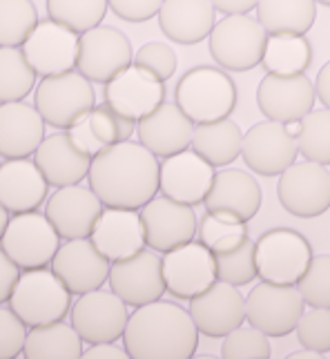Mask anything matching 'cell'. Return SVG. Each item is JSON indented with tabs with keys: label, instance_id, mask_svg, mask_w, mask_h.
Returning a JSON list of instances; mask_svg holds the SVG:
<instances>
[{
	"label": "cell",
	"instance_id": "11a10c76",
	"mask_svg": "<svg viewBox=\"0 0 330 359\" xmlns=\"http://www.w3.org/2000/svg\"><path fill=\"white\" fill-rule=\"evenodd\" d=\"M315 3H322V5H326V7H330V0H315Z\"/></svg>",
	"mask_w": 330,
	"mask_h": 359
},
{
	"label": "cell",
	"instance_id": "1f68e13d",
	"mask_svg": "<svg viewBox=\"0 0 330 359\" xmlns=\"http://www.w3.org/2000/svg\"><path fill=\"white\" fill-rule=\"evenodd\" d=\"M243 134L235 121L221 118L194 128L190 147L214 168H226L241 156Z\"/></svg>",
	"mask_w": 330,
	"mask_h": 359
},
{
	"label": "cell",
	"instance_id": "cb8c5ba5",
	"mask_svg": "<svg viewBox=\"0 0 330 359\" xmlns=\"http://www.w3.org/2000/svg\"><path fill=\"white\" fill-rule=\"evenodd\" d=\"M92 241L109 264L145 250V228L141 212L128 208H107L92 230Z\"/></svg>",
	"mask_w": 330,
	"mask_h": 359
},
{
	"label": "cell",
	"instance_id": "b9f144b4",
	"mask_svg": "<svg viewBox=\"0 0 330 359\" xmlns=\"http://www.w3.org/2000/svg\"><path fill=\"white\" fill-rule=\"evenodd\" d=\"M297 290L308 306L330 311V255L310 259L308 268L297 281Z\"/></svg>",
	"mask_w": 330,
	"mask_h": 359
},
{
	"label": "cell",
	"instance_id": "e0dca14e",
	"mask_svg": "<svg viewBox=\"0 0 330 359\" xmlns=\"http://www.w3.org/2000/svg\"><path fill=\"white\" fill-rule=\"evenodd\" d=\"M109 288L128 306H145L165 294L161 257L141 250L109 266Z\"/></svg>",
	"mask_w": 330,
	"mask_h": 359
},
{
	"label": "cell",
	"instance_id": "ab89813d",
	"mask_svg": "<svg viewBox=\"0 0 330 359\" xmlns=\"http://www.w3.org/2000/svg\"><path fill=\"white\" fill-rule=\"evenodd\" d=\"M39 25L32 0H0V47H20Z\"/></svg>",
	"mask_w": 330,
	"mask_h": 359
},
{
	"label": "cell",
	"instance_id": "8fae6325",
	"mask_svg": "<svg viewBox=\"0 0 330 359\" xmlns=\"http://www.w3.org/2000/svg\"><path fill=\"white\" fill-rule=\"evenodd\" d=\"M132 63V43L121 29L99 25V27L88 29L78 36L76 67L88 81L107 85L118 72H123Z\"/></svg>",
	"mask_w": 330,
	"mask_h": 359
},
{
	"label": "cell",
	"instance_id": "f35d334b",
	"mask_svg": "<svg viewBox=\"0 0 330 359\" xmlns=\"http://www.w3.org/2000/svg\"><path fill=\"white\" fill-rule=\"evenodd\" d=\"M199 241L212 252H226L243 243L248 237L246 221H239L230 215L221 212H205L201 224L197 228Z\"/></svg>",
	"mask_w": 330,
	"mask_h": 359
},
{
	"label": "cell",
	"instance_id": "4fadbf2b",
	"mask_svg": "<svg viewBox=\"0 0 330 359\" xmlns=\"http://www.w3.org/2000/svg\"><path fill=\"white\" fill-rule=\"evenodd\" d=\"M297 136L288 126L277 121H263L243 134L241 156L246 165L261 177H277L297 161Z\"/></svg>",
	"mask_w": 330,
	"mask_h": 359
},
{
	"label": "cell",
	"instance_id": "ffe728a7",
	"mask_svg": "<svg viewBox=\"0 0 330 359\" xmlns=\"http://www.w3.org/2000/svg\"><path fill=\"white\" fill-rule=\"evenodd\" d=\"M45 215L60 239H85L92 237L96 221L103 215V203L92 188H83L81 183L65 185L47 199Z\"/></svg>",
	"mask_w": 330,
	"mask_h": 359
},
{
	"label": "cell",
	"instance_id": "30bf717a",
	"mask_svg": "<svg viewBox=\"0 0 330 359\" xmlns=\"http://www.w3.org/2000/svg\"><path fill=\"white\" fill-rule=\"evenodd\" d=\"M305 311V302L295 286H277L261 281L246 297V319L268 337H286L295 332Z\"/></svg>",
	"mask_w": 330,
	"mask_h": 359
},
{
	"label": "cell",
	"instance_id": "5b68a950",
	"mask_svg": "<svg viewBox=\"0 0 330 359\" xmlns=\"http://www.w3.org/2000/svg\"><path fill=\"white\" fill-rule=\"evenodd\" d=\"M96 105L92 81L78 72L43 76L34 90V107L50 128L69 130Z\"/></svg>",
	"mask_w": 330,
	"mask_h": 359
},
{
	"label": "cell",
	"instance_id": "681fc988",
	"mask_svg": "<svg viewBox=\"0 0 330 359\" xmlns=\"http://www.w3.org/2000/svg\"><path fill=\"white\" fill-rule=\"evenodd\" d=\"M210 3L214 9L221 11V14L235 16V14H250L259 0H210Z\"/></svg>",
	"mask_w": 330,
	"mask_h": 359
},
{
	"label": "cell",
	"instance_id": "7bdbcfd3",
	"mask_svg": "<svg viewBox=\"0 0 330 359\" xmlns=\"http://www.w3.org/2000/svg\"><path fill=\"white\" fill-rule=\"evenodd\" d=\"M270 355L273 351H270L268 335H263V332L254 326L235 328L232 332H228L221 344V357L226 359H250V357L268 359Z\"/></svg>",
	"mask_w": 330,
	"mask_h": 359
},
{
	"label": "cell",
	"instance_id": "277c9868",
	"mask_svg": "<svg viewBox=\"0 0 330 359\" xmlns=\"http://www.w3.org/2000/svg\"><path fill=\"white\" fill-rule=\"evenodd\" d=\"M9 308L29 328L54 324L63 321L71 311V292L54 270L34 268L18 277L9 297Z\"/></svg>",
	"mask_w": 330,
	"mask_h": 359
},
{
	"label": "cell",
	"instance_id": "816d5d0a",
	"mask_svg": "<svg viewBox=\"0 0 330 359\" xmlns=\"http://www.w3.org/2000/svg\"><path fill=\"white\" fill-rule=\"evenodd\" d=\"M315 94H317V98H319V101L324 103V107L330 109V60L319 69V74H317Z\"/></svg>",
	"mask_w": 330,
	"mask_h": 359
},
{
	"label": "cell",
	"instance_id": "603a6c76",
	"mask_svg": "<svg viewBox=\"0 0 330 359\" xmlns=\"http://www.w3.org/2000/svg\"><path fill=\"white\" fill-rule=\"evenodd\" d=\"M109 259H105L92 239H69L58 248L52 270L71 294L99 290L109 277Z\"/></svg>",
	"mask_w": 330,
	"mask_h": 359
},
{
	"label": "cell",
	"instance_id": "e575fe53",
	"mask_svg": "<svg viewBox=\"0 0 330 359\" xmlns=\"http://www.w3.org/2000/svg\"><path fill=\"white\" fill-rule=\"evenodd\" d=\"M312 63V47L303 36H273L268 39L261 65L268 74L297 76L305 74Z\"/></svg>",
	"mask_w": 330,
	"mask_h": 359
},
{
	"label": "cell",
	"instance_id": "83f0119b",
	"mask_svg": "<svg viewBox=\"0 0 330 359\" xmlns=\"http://www.w3.org/2000/svg\"><path fill=\"white\" fill-rule=\"evenodd\" d=\"M47 179L36 161L7 158L0 163V203L9 215L34 212L47 199Z\"/></svg>",
	"mask_w": 330,
	"mask_h": 359
},
{
	"label": "cell",
	"instance_id": "9a60e30c",
	"mask_svg": "<svg viewBox=\"0 0 330 359\" xmlns=\"http://www.w3.org/2000/svg\"><path fill=\"white\" fill-rule=\"evenodd\" d=\"M22 54L36 76H56L76 67L78 34L52 18L41 20L22 43Z\"/></svg>",
	"mask_w": 330,
	"mask_h": 359
},
{
	"label": "cell",
	"instance_id": "bcb514c9",
	"mask_svg": "<svg viewBox=\"0 0 330 359\" xmlns=\"http://www.w3.org/2000/svg\"><path fill=\"white\" fill-rule=\"evenodd\" d=\"M27 330L11 308L0 306V359H14L22 353Z\"/></svg>",
	"mask_w": 330,
	"mask_h": 359
},
{
	"label": "cell",
	"instance_id": "7a4b0ae2",
	"mask_svg": "<svg viewBox=\"0 0 330 359\" xmlns=\"http://www.w3.org/2000/svg\"><path fill=\"white\" fill-rule=\"evenodd\" d=\"M123 344L132 359H190L199 346V328L190 311L156 299L128 317Z\"/></svg>",
	"mask_w": 330,
	"mask_h": 359
},
{
	"label": "cell",
	"instance_id": "5bb4252c",
	"mask_svg": "<svg viewBox=\"0 0 330 359\" xmlns=\"http://www.w3.org/2000/svg\"><path fill=\"white\" fill-rule=\"evenodd\" d=\"M165 290L177 299H194L216 281L214 252L201 241L183 243L161 259Z\"/></svg>",
	"mask_w": 330,
	"mask_h": 359
},
{
	"label": "cell",
	"instance_id": "f546056e",
	"mask_svg": "<svg viewBox=\"0 0 330 359\" xmlns=\"http://www.w3.org/2000/svg\"><path fill=\"white\" fill-rule=\"evenodd\" d=\"M156 16L165 39L179 45H197L210 36L216 9L210 0H165Z\"/></svg>",
	"mask_w": 330,
	"mask_h": 359
},
{
	"label": "cell",
	"instance_id": "f6af8a7d",
	"mask_svg": "<svg viewBox=\"0 0 330 359\" xmlns=\"http://www.w3.org/2000/svg\"><path fill=\"white\" fill-rule=\"evenodd\" d=\"M134 65L148 69L158 81L165 83L172 79L177 72V54L170 45L152 41L139 47V52L134 54Z\"/></svg>",
	"mask_w": 330,
	"mask_h": 359
},
{
	"label": "cell",
	"instance_id": "f5cc1de1",
	"mask_svg": "<svg viewBox=\"0 0 330 359\" xmlns=\"http://www.w3.org/2000/svg\"><path fill=\"white\" fill-rule=\"evenodd\" d=\"M299 357H305V359H317V357H322L319 353H315V351H308V348H303V351H297V353H290L288 359H299Z\"/></svg>",
	"mask_w": 330,
	"mask_h": 359
},
{
	"label": "cell",
	"instance_id": "d6986e66",
	"mask_svg": "<svg viewBox=\"0 0 330 359\" xmlns=\"http://www.w3.org/2000/svg\"><path fill=\"white\" fill-rule=\"evenodd\" d=\"M105 103L134 123L165 103V83L148 69L130 65L105 85Z\"/></svg>",
	"mask_w": 330,
	"mask_h": 359
},
{
	"label": "cell",
	"instance_id": "8992f818",
	"mask_svg": "<svg viewBox=\"0 0 330 359\" xmlns=\"http://www.w3.org/2000/svg\"><path fill=\"white\" fill-rule=\"evenodd\" d=\"M312 259L308 239L290 228L263 232L254 243L256 275L277 286H297Z\"/></svg>",
	"mask_w": 330,
	"mask_h": 359
},
{
	"label": "cell",
	"instance_id": "ee69618b",
	"mask_svg": "<svg viewBox=\"0 0 330 359\" xmlns=\"http://www.w3.org/2000/svg\"><path fill=\"white\" fill-rule=\"evenodd\" d=\"M295 332L303 348L315 351L319 355H328L330 353V311H324V308H312L308 313L303 311Z\"/></svg>",
	"mask_w": 330,
	"mask_h": 359
},
{
	"label": "cell",
	"instance_id": "836d02e7",
	"mask_svg": "<svg viewBox=\"0 0 330 359\" xmlns=\"http://www.w3.org/2000/svg\"><path fill=\"white\" fill-rule=\"evenodd\" d=\"M22 355L27 359H76L83 357V339L74 326L63 321L34 326L27 332Z\"/></svg>",
	"mask_w": 330,
	"mask_h": 359
},
{
	"label": "cell",
	"instance_id": "d4e9b609",
	"mask_svg": "<svg viewBox=\"0 0 330 359\" xmlns=\"http://www.w3.org/2000/svg\"><path fill=\"white\" fill-rule=\"evenodd\" d=\"M139 143L145 145L154 156H172L188 150L194 134V123L183 114L177 103H161L154 112L137 123Z\"/></svg>",
	"mask_w": 330,
	"mask_h": 359
},
{
	"label": "cell",
	"instance_id": "44dd1931",
	"mask_svg": "<svg viewBox=\"0 0 330 359\" xmlns=\"http://www.w3.org/2000/svg\"><path fill=\"white\" fill-rule=\"evenodd\" d=\"M317 94L308 76H277L268 74L256 88V105L268 121L295 123L301 121L315 107Z\"/></svg>",
	"mask_w": 330,
	"mask_h": 359
},
{
	"label": "cell",
	"instance_id": "f907efd6",
	"mask_svg": "<svg viewBox=\"0 0 330 359\" xmlns=\"http://www.w3.org/2000/svg\"><path fill=\"white\" fill-rule=\"evenodd\" d=\"M83 357H88V359H103V357H107V359H125L130 355H128V351L114 346V341H103V344H92L90 351H83Z\"/></svg>",
	"mask_w": 330,
	"mask_h": 359
},
{
	"label": "cell",
	"instance_id": "4316f807",
	"mask_svg": "<svg viewBox=\"0 0 330 359\" xmlns=\"http://www.w3.org/2000/svg\"><path fill=\"white\" fill-rule=\"evenodd\" d=\"M263 201L261 185L243 170H221L214 175L212 188L205 196V212L230 215L239 221H248L256 217Z\"/></svg>",
	"mask_w": 330,
	"mask_h": 359
},
{
	"label": "cell",
	"instance_id": "3957f363",
	"mask_svg": "<svg viewBox=\"0 0 330 359\" xmlns=\"http://www.w3.org/2000/svg\"><path fill=\"white\" fill-rule=\"evenodd\" d=\"M177 105L192 123H212L228 118L237 107V85L224 69L201 65L177 83Z\"/></svg>",
	"mask_w": 330,
	"mask_h": 359
},
{
	"label": "cell",
	"instance_id": "52a82bcc",
	"mask_svg": "<svg viewBox=\"0 0 330 359\" xmlns=\"http://www.w3.org/2000/svg\"><path fill=\"white\" fill-rule=\"evenodd\" d=\"M207 41H210V54L219 67L230 72H248L261 65L268 32L256 18L235 14L214 22Z\"/></svg>",
	"mask_w": 330,
	"mask_h": 359
},
{
	"label": "cell",
	"instance_id": "ac0fdd59",
	"mask_svg": "<svg viewBox=\"0 0 330 359\" xmlns=\"http://www.w3.org/2000/svg\"><path fill=\"white\" fill-rule=\"evenodd\" d=\"M214 165L194 150L165 156L158 168V190L167 199L186 205H201L214 181Z\"/></svg>",
	"mask_w": 330,
	"mask_h": 359
},
{
	"label": "cell",
	"instance_id": "db71d44e",
	"mask_svg": "<svg viewBox=\"0 0 330 359\" xmlns=\"http://www.w3.org/2000/svg\"><path fill=\"white\" fill-rule=\"evenodd\" d=\"M9 224V212L5 210V205L0 203V239H3V234H5V228Z\"/></svg>",
	"mask_w": 330,
	"mask_h": 359
},
{
	"label": "cell",
	"instance_id": "6da1fadb",
	"mask_svg": "<svg viewBox=\"0 0 330 359\" xmlns=\"http://www.w3.org/2000/svg\"><path fill=\"white\" fill-rule=\"evenodd\" d=\"M158 168L145 145L121 141L92 158L88 179L105 208L141 210L158 192Z\"/></svg>",
	"mask_w": 330,
	"mask_h": 359
},
{
	"label": "cell",
	"instance_id": "4dcf8cb0",
	"mask_svg": "<svg viewBox=\"0 0 330 359\" xmlns=\"http://www.w3.org/2000/svg\"><path fill=\"white\" fill-rule=\"evenodd\" d=\"M67 132L81 150L94 158L96 154H101L103 150L121 141H132V134L137 132V123L121 116L107 103H103L94 105Z\"/></svg>",
	"mask_w": 330,
	"mask_h": 359
},
{
	"label": "cell",
	"instance_id": "7c38bea8",
	"mask_svg": "<svg viewBox=\"0 0 330 359\" xmlns=\"http://www.w3.org/2000/svg\"><path fill=\"white\" fill-rule=\"evenodd\" d=\"M128 317V304L112 290H90L71 304V326L90 346L123 337Z\"/></svg>",
	"mask_w": 330,
	"mask_h": 359
},
{
	"label": "cell",
	"instance_id": "9f6ffc18",
	"mask_svg": "<svg viewBox=\"0 0 330 359\" xmlns=\"http://www.w3.org/2000/svg\"><path fill=\"white\" fill-rule=\"evenodd\" d=\"M328 355H330V353H328Z\"/></svg>",
	"mask_w": 330,
	"mask_h": 359
},
{
	"label": "cell",
	"instance_id": "8d00e7d4",
	"mask_svg": "<svg viewBox=\"0 0 330 359\" xmlns=\"http://www.w3.org/2000/svg\"><path fill=\"white\" fill-rule=\"evenodd\" d=\"M297 147L305 161L330 165V109H310L299 121Z\"/></svg>",
	"mask_w": 330,
	"mask_h": 359
},
{
	"label": "cell",
	"instance_id": "d590c367",
	"mask_svg": "<svg viewBox=\"0 0 330 359\" xmlns=\"http://www.w3.org/2000/svg\"><path fill=\"white\" fill-rule=\"evenodd\" d=\"M36 88V72L18 47H0V103L25 101Z\"/></svg>",
	"mask_w": 330,
	"mask_h": 359
},
{
	"label": "cell",
	"instance_id": "f1b7e54d",
	"mask_svg": "<svg viewBox=\"0 0 330 359\" xmlns=\"http://www.w3.org/2000/svg\"><path fill=\"white\" fill-rule=\"evenodd\" d=\"M45 126L39 109L25 101L0 103V156L27 158L45 139Z\"/></svg>",
	"mask_w": 330,
	"mask_h": 359
},
{
	"label": "cell",
	"instance_id": "d6a6232c",
	"mask_svg": "<svg viewBox=\"0 0 330 359\" xmlns=\"http://www.w3.org/2000/svg\"><path fill=\"white\" fill-rule=\"evenodd\" d=\"M315 0H259L256 20L270 36H305L315 25Z\"/></svg>",
	"mask_w": 330,
	"mask_h": 359
},
{
	"label": "cell",
	"instance_id": "7402d4cb",
	"mask_svg": "<svg viewBox=\"0 0 330 359\" xmlns=\"http://www.w3.org/2000/svg\"><path fill=\"white\" fill-rule=\"evenodd\" d=\"M190 315L201 335L221 339L246 321V299L237 286L216 279L210 288L190 299Z\"/></svg>",
	"mask_w": 330,
	"mask_h": 359
},
{
	"label": "cell",
	"instance_id": "ba28073f",
	"mask_svg": "<svg viewBox=\"0 0 330 359\" xmlns=\"http://www.w3.org/2000/svg\"><path fill=\"white\" fill-rule=\"evenodd\" d=\"M58 239V232L50 224L47 215L34 210V212H20L11 217L0 243L18 268L34 270L52 264L60 248Z\"/></svg>",
	"mask_w": 330,
	"mask_h": 359
},
{
	"label": "cell",
	"instance_id": "c3c4849f",
	"mask_svg": "<svg viewBox=\"0 0 330 359\" xmlns=\"http://www.w3.org/2000/svg\"><path fill=\"white\" fill-rule=\"evenodd\" d=\"M18 277H20V268L11 262L5 250H0V304L9 302Z\"/></svg>",
	"mask_w": 330,
	"mask_h": 359
},
{
	"label": "cell",
	"instance_id": "2e32d148",
	"mask_svg": "<svg viewBox=\"0 0 330 359\" xmlns=\"http://www.w3.org/2000/svg\"><path fill=\"white\" fill-rule=\"evenodd\" d=\"M141 221L145 228V241L154 252H170L190 243L197 237L199 221L192 205L179 203L167 196H154L141 208Z\"/></svg>",
	"mask_w": 330,
	"mask_h": 359
},
{
	"label": "cell",
	"instance_id": "74e56055",
	"mask_svg": "<svg viewBox=\"0 0 330 359\" xmlns=\"http://www.w3.org/2000/svg\"><path fill=\"white\" fill-rule=\"evenodd\" d=\"M47 16L83 34L99 27L107 14V0H47Z\"/></svg>",
	"mask_w": 330,
	"mask_h": 359
},
{
	"label": "cell",
	"instance_id": "9c48e42d",
	"mask_svg": "<svg viewBox=\"0 0 330 359\" xmlns=\"http://www.w3.org/2000/svg\"><path fill=\"white\" fill-rule=\"evenodd\" d=\"M279 203L299 219H315L330 210V172L315 161L292 163L277 183Z\"/></svg>",
	"mask_w": 330,
	"mask_h": 359
},
{
	"label": "cell",
	"instance_id": "7dc6e473",
	"mask_svg": "<svg viewBox=\"0 0 330 359\" xmlns=\"http://www.w3.org/2000/svg\"><path fill=\"white\" fill-rule=\"evenodd\" d=\"M165 0H107L112 14L128 22H145L158 14Z\"/></svg>",
	"mask_w": 330,
	"mask_h": 359
},
{
	"label": "cell",
	"instance_id": "60d3db41",
	"mask_svg": "<svg viewBox=\"0 0 330 359\" xmlns=\"http://www.w3.org/2000/svg\"><path fill=\"white\" fill-rule=\"evenodd\" d=\"M216 264V279L226 281L230 286H248L254 281L256 275V262H254V241L250 237L243 239L241 245L232 248L226 252H214Z\"/></svg>",
	"mask_w": 330,
	"mask_h": 359
},
{
	"label": "cell",
	"instance_id": "484cf974",
	"mask_svg": "<svg viewBox=\"0 0 330 359\" xmlns=\"http://www.w3.org/2000/svg\"><path fill=\"white\" fill-rule=\"evenodd\" d=\"M34 161L41 168L47 183L54 185V188L81 183L90 175L92 168V156L81 150L69 132L45 136L39 150L34 152Z\"/></svg>",
	"mask_w": 330,
	"mask_h": 359
}]
</instances>
